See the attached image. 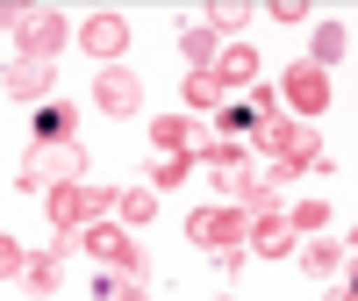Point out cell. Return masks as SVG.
<instances>
[{"label": "cell", "mask_w": 358, "mask_h": 301, "mask_svg": "<svg viewBox=\"0 0 358 301\" xmlns=\"http://www.w3.org/2000/svg\"><path fill=\"white\" fill-rule=\"evenodd\" d=\"M79 144H36L22 158V172H15V187H43V179H57V187H65V179H79Z\"/></svg>", "instance_id": "1"}, {"label": "cell", "mask_w": 358, "mask_h": 301, "mask_svg": "<svg viewBox=\"0 0 358 301\" xmlns=\"http://www.w3.org/2000/svg\"><path fill=\"white\" fill-rule=\"evenodd\" d=\"M8 22L22 29V57H43V65H50V50H57V43L72 36V29L57 22L50 8H8Z\"/></svg>", "instance_id": "2"}, {"label": "cell", "mask_w": 358, "mask_h": 301, "mask_svg": "<svg viewBox=\"0 0 358 301\" xmlns=\"http://www.w3.org/2000/svg\"><path fill=\"white\" fill-rule=\"evenodd\" d=\"M101 208H108V201H101L94 187H79V179H65V187H50V223L65 230V237H72V230H86V223L101 216Z\"/></svg>", "instance_id": "3"}, {"label": "cell", "mask_w": 358, "mask_h": 301, "mask_svg": "<svg viewBox=\"0 0 358 301\" xmlns=\"http://www.w3.org/2000/svg\"><path fill=\"white\" fill-rule=\"evenodd\" d=\"M187 237L215 244V251H236L244 244V208H201V216H187Z\"/></svg>", "instance_id": "4"}, {"label": "cell", "mask_w": 358, "mask_h": 301, "mask_svg": "<svg viewBox=\"0 0 358 301\" xmlns=\"http://www.w3.org/2000/svg\"><path fill=\"white\" fill-rule=\"evenodd\" d=\"M287 108H294V122H308V115L330 108V79H322V65H287Z\"/></svg>", "instance_id": "5"}, {"label": "cell", "mask_w": 358, "mask_h": 301, "mask_svg": "<svg viewBox=\"0 0 358 301\" xmlns=\"http://www.w3.org/2000/svg\"><path fill=\"white\" fill-rule=\"evenodd\" d=\"M258 136L273 144V158H280L287 172H301V165H315V130H308V122H265Z\"/></svg>", "instance_id": "6"}, {"label": "cell", "mask_w": 358, "mask_h": 301, "mask_svg": "<svg viewBox=\"0 0 358 301\" xmlns=\"http://www.w3.org/2000/svg\"><path fill=\"white\" fill-rule=\"evenodd\" d=\"M79 244H86V251H94V258H108V265H115V273H129V280H143V251L129 244V237H122V230H79Z\"/></svg>", "instance_id": "7"}, {"label": "cell", "mask_w": 358, "mask_h": 301, "mask_svg": "<svg viewBox=\"0 0 358 301\" xmlns=\"http://www.w3.org/2000/svg\"><path fill=\"white\" fill-rule=\"evenodd\" d=\"M122 43H129V22H122V15H94V22H79V50L101 57V65H115V57H122Z\"/></svg>", "instance_id": "8"}, {"label": "cell", "mask_w": 358, "mask_h": 301, "mask_svg": "<svg viewBox=\"0 0 358 301\" xmlns=\"http://www.w3.org/2000/svg\"><path fill=\"white\" fill-rule=\"evenodd\" d=\"M136 101H143V79H136L129 65H108V72H101V108H108V115H136Z\"/></svg>", "instance_id": "9"}, {"label": "cell", "mask_w": 358, "mask_h": 301, "mask_svg": "<svg viewBox=\"0 0 358 301\" xmlns=\"http://www.w3.org/2000/svg\"><path fill=\"white\" fill-rule=\"evenodd\" d=\"M208 165H215V187H222V194H236V201L258 187V179H251V165L236 158V144H208Z\"/></svg>", "instance_id": "10"}, {"label": "cell", "mask_w": 358, "mask_h": 301, "mask_svg": "<svg viewBox=\"0 0 358 301\" xmlns=\"http://www.w3.org/2000/svg\"><path fill=\"white\" fill-rule=\"evenodd\" d=\"M8 94L15 101H43L50 94V65H43V57H15V65H8Z\"/></svg>", "instance_id": "11"}, {"label": "cell", "mask_w": 358, "mask_h": 301, "mask_svg": "<svg viewBox=\"0 0 358 301\" xmlns=\"http://www.w3.org/2000/svg\"><path fill=\"white\" fill-rule=\"evenodd\" d=\"M108 208H115V223L143 230V223L158 216V194H151V187H122V194H108Z\"/></svg>", "instance_id": "12"}, {"label": "cell", "mask_w": 358, "mask_h": 301, "mask_svg": "<svg viewBox=\"0 0 358 301\" xmlns=\"http://www.w3.org/2000/svg\"><path fill=\"white\" fill-rule=\"evenodd\" d=\"M72 130H79V108H65V101L36 108V144H72Z\"/></svg>", "instance_id": "13"}, {"label": "cell", "mask_w": 358, "mask_h": 301, "mask_svg": "<svg viewBox=\"0 0 358 301\" xmlns=\"http://www.w3.org/2000/svg\"><path fill=\"white\" fill-rule=\"evenodd\" d=\"M251 251H258V258H287V251H294V223H287V216H258Z\"/></svg>", "instance_id": "14"}, {"label": "cell", "mask_w": 358, "mask_h": 301, "mask_svg": "<svg viewBox=\"0 0 358 301\" xmlns=\"http://www.w3.org/2000/svg\"><path fill=\"white\" fill-rule=\"evenodd\" d=\"M251 79H258V50L251 43H236V50L215 57V86H251Z\"/></svg>", "instance_id": "15"}, {"label": "cell", "mask_w": 358, "mask_h": 301, "mask_svg": "<svg viewBox=\"0 0 358 301\" xmlns=\"http://www.w3.org/2000/svg\"><path fill=\"white\" fill-rule=\"evenodd\" d=\"M151 136H158L165 158H187V115H165V122H151Z\"/></svg>", "instance_id": "16"}, {"label": "cell", "mask_w": 358, "mask_h": 301, "mask_svg": "<svg viewBox=\"0 0 358 301\" xmlns=\"http://www.w3.org/2000/svg\"><path fill=\"white\" fill-rule=\"evenodd\" d=\"M187 65L194 72H215V29H187Z\"/></svg>", "instance_id": "17"}, {"label": "cell", "mask_w": 358, "mask_h": 301, "mask_svg": "<svg viewBox=\"0 0 358 301\" xmlns=\"http://www.w3.org/2000/svg\"><path fill=\"white\" fill-rule=\"evenodd\" d=\"M337 57H344V29L322 22V29H315V65H337Z\"/></svg>", "instance_id": "18"}, {"label": "cell", "mask_w": 358, "mask_h": 301, "mask_svg": "<svg viewBox=\"0 0 358 301\" xmlns=\"http://www.w3.org/2000/svg\"><path fill=\"white\" fill-rule=\"evenodd\" d=\"M215 101H222L215 72H194V79H187V108H215Z\"/></svg>", "instance_id": "19"}, {"label": "cell", "mask_w": 358, "mask_h": 301, "mask_svg": "<svg viewBox=\"0 0 358 301\" xmlns=\"http://www.w3.org/2000/svg\"><path fill=\"white\" fill-rule=\"evenodd\" d=\"M57 258H65V244H57ZM57 258H29V287L36 294H57Z\"/></svg>", "instance_id": "20"}, {"label": "cell", "mask_w": 358, "mask_h": 301, "mask_svg": "<svg viewBox=\"0 0 358 301\" xmlns=\"http://www.w3.org/2000/svg\"><path fill=\"white\" fill-rule=\"evenodd\" d=\"M322 216H330V208H322V201H301V208H294L287 223H294V237H301V230H322Z\"/></svg>", "instance_id": "21"}, {"label": "cell", "mask_w": 358, "mask_h": 301, "mask_svg": "<svg viewBox=\"0 0 358 301\" xmlns=\"http://www.w3.org/2000/svg\"><path fill=\"white\" fill-rule=\"evenodd\" d=\"M236 22H244L236 0H215V8H208V29H215V36H222V29H236Z\"/></svg>", "instance_id": "22"}, {"label": "cell", "mask_w": 358, "mask_h": 301, "mask_svg": "<svg viewBox=\"0 0 358 301\" xmlns=\"http://www.w3.org/2000/svg\"><path fill=\"white\" fill-rule=\"evenodd\" d=\"M301 265H308V273H330V265H337V244H301Z\"/></svg>", "instance_id": "23"}, {"label": "cell", "mask_w": 358, "mask_h": 301, "mask_svg": "<svg viewBox=\"0 0 358 301\" xmlns=\"http://www.w3.org/2000/svg\"><path fill=\"white\" fill-rule=\"evenodd\" d=\"M179 179H187V158H158L151 165V187H179Z\"/></svg>", "instance_id": "24"}, {"label": "cell", "mask_w": 358, "mask_h": 301, "mask_svg": "<svg viewBox=\"0 0 358 301\" xmlns=\"http://www.w3.org/2000/svg\"><path fill=\"white\" fill-rule=\"evenodd\" d=\"M0 265H8V280H15V273H29V251L15 244V237H0Z\"/></svg>", "instance_id": "25"}, {"label": "cell", "mask_w": 358, "mask_h": 301, "mask_svg": "<svg viewBox=\"0 0 358 301\" xmlns=\"http://www.w3.org/2000/svg\"><path fill=\"white\" fill-rule=\"evenodd\" d=\"M108 301H151V294H143V280H122V287H108Z\"/></svg>", "instance_id": "26"}, {"label": "cell", "mask_w": 358, "mask_h": 301, "mask_svg": "<svg viewBox=\"0 0 358 301\" xmlns=\"http://www.w3.org/2000/svg\"><path fill=\"white\" fill-rule=\"evenodd\" d=\"M351 244H358V237H351Z\"/></svg>", "instance_id": "27"}]
</instances>
